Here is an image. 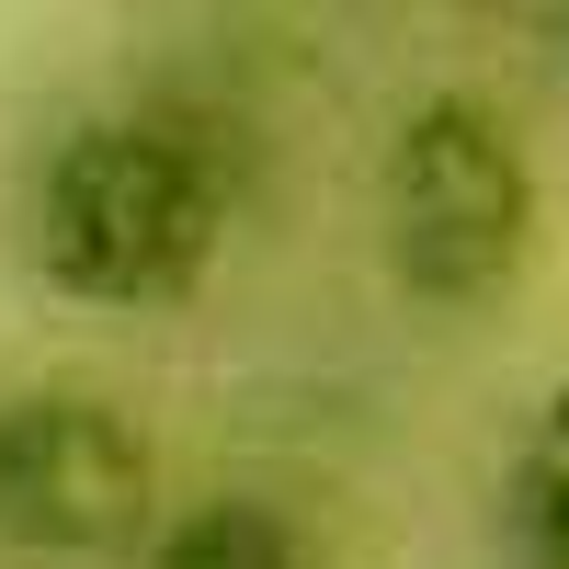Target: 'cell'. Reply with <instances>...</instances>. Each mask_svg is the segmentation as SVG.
I'll return each instance as SVG.
<instances>
[{
    "label": "cell",
    "instance_id": "2",
    "mask_svg": "<svg viewBox=\"0 0 569 569\" xmlns=\"http://www.w3.org/2000/svg\"><path fill=\"white\" fill-rule=\"evenodd\" d=\"M547 228V182L525 126L479 91H421L388 126V160H376V251L388 284L433 319H479L501 308L536 262Z\"/></svg>",
    "mask_w": 569,
    "mask_h": 569
},
{
    "label": "cell",
    "instance_id": "3",
    "mask_svg": "<svg viewBox=\"0 0 569 569\" xmlns=\"http://www.w3.org/2000/svg\"><path fill=\"white\" fill-rule=\"evenodd\" d=\"M160 525V445L103 388H12L0 399V558L103 569Z\"/></svg>",
    "mask_w": 569,
    "mask_h": 569
},
{
    "label": "cell",
    "instance_id": "1",
    "mask_svg": "<svg viewBox=\"0 0 569 569\" xmlns=\"http://www.w3.org/2000/svg\"><path fill=\"white\" fill-rule=\"evenodd\" d=\"M23 251L80 308H114V319L182 308L228 251V171L206 137L160 114H80L34 160Z\"/></svg>",
    "mask_w": 569,
    "mask_h": 569
},
{
    "label": "cell",
    "instance_id": "4",
    "mask_svg": "<svg viewBox=\"0 0 569 569\" xmlns=\"http://www.w3.org/2000/svg\"><path fill=\"white\" fill-rule=\"evenodd\" d=\"M137 569H330L319 536L297 525L284 501L262 490H206L149 525V547H137Z\"/></svg>",
    "mask_w": 569,
    "mask_h": 569
},
{
    "label": "cell",
    "instance_id": "5",
    "mask_svg": "<svg viewBox=\"0 0 569 569\" xmlns=\"http://www.w3.org/2000/svg\"><path fill=\"white\" fill-rule=\"evenodd\" d=\"M490 536H501V569H569V376L536 399L525 445H512V467H501Z\"/></svg>",
    "mask_w": 569,
    "mask_h": 569
}]
</instances>
